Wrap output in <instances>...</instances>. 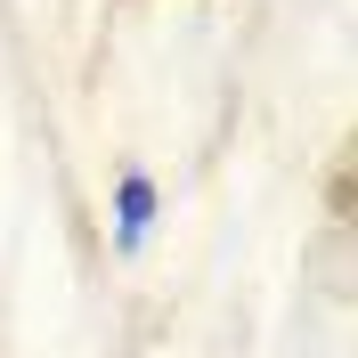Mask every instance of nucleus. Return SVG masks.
<instances>
[{
    "label": "nucleus",
    "mask_w": 358,
    "mask_h": 358,
    "mask_svg": "<svg viewBox=\"0 0 358 358\" xmlns=\"http://www.w3.org/2000/svg\"><path fill=\"white\" fill-rule=\"evenodd\" d=\"M147 228H155V179H147V171H122V187H114V245L138 252Z\"/></svg>",
    "instance_id": "1"
}]
</instances>
